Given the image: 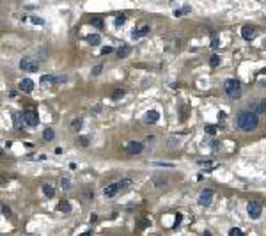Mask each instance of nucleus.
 I'll list each match as a JSON object with an SVG mask.
<instances>
[{"label":"nucleus","instance_id":"2","mask_svg":"<svg viewBox=\"0 0 266 236\" xmlns=\"http://www.w3.org/2000/svg\"><path fill=\"white\" fill-rule=\"evenodd\" d=\"M224 89H225V92H227V96H229L231 99H238V98L241 96V83H239L238 80H234V78L225 80Z\"/></svg>","mask_w":266,"mask_h":236},{"label":"nucleus","instance_id":"23","mask_svg":"<svg viewBox=\"0 0 266 236\" xmlns=\"http://www.w3.org/2000/svg\"><path fill=\"white\" fill-rule=\"evenodd\" d=\"M123 96H124V91H123V89H116V91L112 92V99H116V101L121 99Z\"/></svg>","mask_w":266,"mask_h":236},{"label":"nucleus","instance_id":"1","mask_svg":"<svg viewBox=\"0 0 266 236\" xmlns=\"http://www.w3.org/2000/svg\"><path fill=\"white\" fill-rule=\"evenodd\" d=\"M236 124L239 130L243 132H254L257 124H259V119H257V114L250 112V110H241L236 117Z\"/></svg>","mask_w":266,"mask_h":236},{"label":"nucleus","instance_id":"9","mask_svg":"<svg viewBox=\"0 0 266 236\" xmlns=\"http://www.w3.org/2000/svg\"><path fill=\"white\" fill-rule=\"evenodd\" d=\"M119 190H121V181H116V183L106 185L105 190H103V194H105V197H114Z\"/></svg>","mask_w":266,"mask_h":236},{"label":"nucleus","instance_id":"29","mask_svg":"<svg viewBox=\"0 0 266 236\" xmlns=\"http://www.w3.org/2000/svg\"><path fill=\"white\" fill-rule=\"evenodd\" d=\"M181 220H183V215H181V213H177V215H176V222H174V229H177V227H179Z\"/></svg>","mask_w":266,"mask_h":236},{"label":"nucleus","instance_id":"8","mask_svg":"<svg viewBox=\"0 0 266 236\" xmlns=\"http://www.w3.org/2000/svg\"><path fill=\"white\" fill-rule=\"evenodd\" d=\"M142 149H144L142 142H137V140H130V142L126 144V153H128V155H139Z\"/></svg>","mask_w":266,"mask_h":236},{"label":"nucleus","instance_id":"14","mask_svg":"<svg viewBox=\"0 0 266 236\" xmlns=\"http://www.w3.org/2000/svg\"><path fill=\"white\" fill-rule=\"evenodd\" d=\"M130 53H131V46H128V45H123V46L117 48V57H119V59H124V57H128Z\"/></svg>","mask_w":266,"mask_h":236},{"label":"nucleus","instance_id":"36","mask_svg":"<svg viewBox=\"0 0 266 236\" xmlns=\"http://www.w3.org/2000/svg\"><path fill=\"white\" fill-rule=\"evenodd\" d=\"M66 80H68V76H64V75H60V76H57V78H55V83H64Z\"/></svg>","mask_w":266,"mask_h":236},{"label":"nucleus","instance_id":"6","mask_svg":"<svg viewBox=\"0 0 266 236\" xmlns=\"http://www.w3.org/2000/svg\"><path fill=\"white\" fill-rule=\"evenodd\" d=\"M21 119H23V123L27 126H37L39 124V116L34 110H25L23 114H21Z\"/></svg>","mask_w":266,"mask_h":236},{"label":"nucleus","instance_id":"11","mask_svg":"<svg viewBox=\"0 0 266 236\" xmlns=\"http://www.w3.org/2000/svg\"><path fill=\"white\" fill-rule=\"evenodd\" d=\"M158 119H160L158 110H147V112H146V116H144V123H147V124H154V123H158Z\"/></svg>","mask_w":266,"mask_h":236},{"label":"nucleus","instance_id":"10","mask_svg":"<svg viewBox=\"0 0 266 236\" xmlns=\"http://www.w3.org/2000/svg\"><path fill=\"white\" fill-rule=\"evenodd\" d=\"M241 37L247 39V41H252V39L256 37V29H254L252 25H245V27L241 29Z\"/></svg>","mask_w":266,"mask_h":236},{"label":"nucleus","instance_id":"43","mask_svg":"<svg viewBox=\"0 0 266 236\" xmlns=\"http://www.w3.org/2000/svg\"><path fill=\"white\" fill-rule=\"evenodd\" d=\"M98 220V215H91V222H96Z\"/></svg>","mask_w":266,"mask_h":236},{"label":"nucleus","instance_id":"33","mask_svg":"<svg viewBox=\"0 0 266 236\" xmlns=\"http://www.w3.org/2000/svg\"><path fill=\"white\" fill-rule=\"evenodd\" d=\"M30 21H32V23H37V25H43V23H44V20H43V18H37V16H32Z\"/></svg>","mask_w":266,"mask_h":236},{"label":"nucleus","instance_id":"32","mask_svg":"<svg viewBox=\"0 0 266 236\" xmlns=\"http://www.w3.org/2000/svg\"><path fill=\"white\" fill-rule=\"evenodd\" d=\"M124 20H126V16H124V14H119V16L116 18V25H117V27H119V25H123V23H124Z\"/></svg>","mask_w":266,"mask_h":236},{"label":"nucleus","instance_id":"35","mask_svg":"<svg viewBox=\"0 0 266 236\" xmlns=\"http://www.w3.org/2000/svg\"><path fill=\"white\" fill-rule=\"evenodd\" d=\"M112 52H114V48H112V46H105V48L101 50V53H103V55H108V53H112Z\"/></svg>","mask_w":266,"mask_h":236},{"label":"nucleus","instance_id":"15","mask_svg":"<svg viewBox=\"0 0 266 236\" xmlns=\"http://www.w3.org/2000/svg\"><path fill=\"white\" fill-rule=\"evenodd\" d=\"M43 194L46 195L48 199H50V197H53V195H55V188H53V185L44 183V185H43Z\"/></svg>","mask_w":266,"mask_h":236},{"label":"nucleus","instance_id":"7","mask_svg":"<svg viewBox=\"0 0 266 236\" xmlns=\"http://www.w3.org/2000/svg\"><path fill=\"white\" fill-rule=\"evenodd\" d=\"M213 195H215V192L211 188H206L201 192V195H199V204L201 206H209L211 201H213Z\"/></svg>","mask_w":266,"mask_h":236},{"label":"nucleus","instance_id":"19","mask_svg":"<svg viewBox=\"0 0 266 236\" xmlns=\"http://www.w3.org/2000/svg\"><path fill=\"white\" fill-rule=\"evenodd\" d=\"M91 199H94V192H92V188L85 186L83 188V201H91Z\"/></svg>","mask_w":266,"mask_h":236},{"label":"nucleus","instance_id":"38","mask_svg":"<svg viewBox=\"0 0 266 236\" xmlns=\"http://www.w3.org/2000/svg\"><path fill=\"white\" fill-rule=\"evenodd\" d=\"M2 213H4V217H9V215H11V209L4 204V206H2Z\"/></svg>","mask_w":266,"mask_h":236},{"label":"nucleus","instance_id":"40","mask_svg":"<svg viewBox=\"0 0 266 236\" xmlns=\"http://www.w3.org/2000/svg\"><path fill=\"white\" fill-rule=\"evenodd\" d=\"M211 48H215V50L218 48V39H213V43H211Z\"/></svg>","mask_w":266,"mask_h":236},{"label":"nucleus","instance_id":"22","mask_svg":"<svg viewBox=\"0 0 266 236\" xmlns=\"http://www.w3.org/2000/svg\"><path fill=\"white\" fill-rule=\"evenodd\" d=\"M229 236H245V234H243V231L238 229V227H231L229 229Z\"/></svg>","mask_w":266,"mask_h":236},{"label":"nucleus","instance_id":"41","mask_svg":"<svg viewBox=\"0 0 266 236\" xmlns=\"http://www.w3.org/2000/svg\"><path fill=\"white\" fill-rule=\"evenodd\" d=\"M225 117V112H218V119H224Z\"/></svg>","mask_w":266,"mask_h":236},{"label":"nucleus","instance_id":"24","mask_svg":"<svg viewBox=\"0 0 266 236\" xmlns=\"http://www.w3.org/2000/svg\"><path fill=\"white\" fill-rule=\"evenodd\" d=\"M204 132H206V133H209V135H215V133H216V126H215V124H206Z\"/></svg>","mask_w":266,"mask_h":236},{"label":"nucleus","instance_id":"34","mask_svg":"<svg viewBox=\"0 0 266 236\" xmlns=\"http://www.w3.org/2000/svg\"><path fill=\"white\" fill-rule=\"evenodd\" d=\"M78 142H80V146H83V147H87V146H89V139H87V137H80V139H78Z\"/></svg>","mask_w":266,"mask_h":236},{"label":"nucleus","instance_id":"17","mask_svg":"<svg viewBox=\"0 0 266 236\" xmlns=\"http://www.w3.org/2000/svg\"><path fill=\"white\" fill-rule=\"evenodd\" d=\"M39 83H41V85H52V83H55V76H52V75H43L41 80H39Z\"/></svg>","mask_w":266,"mask_h":236},{"label":"nucleus","instance_id":"30","mask_svg":"<svg viewBox=\"0 0 266 236\" xmlns=\"http://www.w3.org/2000/svg\"><path fill=\"white\" fill-rule=\"evenodd\" d=\"M199 165H202V167H206V169H213L215 167V162H199Z\"/></svg>","mask_w":266,"mask_h":236},{"label":"nucleus","instance_id":"3","mask_svg":"<svg viewBox=\"0 0 266 236\" xmlns=\"http://www.w3.org/2000/svg\"><path fill=\"white\" fill-rule=\"evenodd\" d=\"M249 110H250V112H254V114H257V116L264 114V112H266V99H262V98H256V99L249 105Z\"/></svg>","mask_w":266,"mask_h":236},{"label":"nucleus","instance_id":"25","mask_svg":"<svg viewBox=\"0 0 266 236\" xmlns=\"http://www.w3.org/2000/svg\"><path fill=\"white\" fill-rule=\"evenodd\" d=\"M60 186H62V190H69V188H71L69 179H68V178H62V179H60Z\"/></svg>","mask_w":266,"mask_h":236},{"label":"nucleus","instance_id":"26","mask_svg":"<svg viewBox=\"0 0 266 236\" xmlns=\"http://www.w3.org/2000/svg\"><path fill=\"white\" fill-rule=\"evenodd\" d=\"M209 64H211V68H216L218 64H220V57H218V55H213V57L209 59Z\"/></svg>","mask_w":266,"mask_h":236},{"label":"nucleus","instance_id":"37","mask_svg":"<svg viewBox=\"0 0 266 236\" xmlns=\"http://www.w3.org/2000/svg\"><path fill=\"white\" fill-rule=\"evenodd\" d=\"M130 185H131V179H123L121 181V188H128Z\"/></svg>","mask_w":266,"mask_h":236},{"label":"nucleus","instance_id":"13","mask_svg":"<svg viewBox=\"0 0 266 236\" xmlns=\"http://www.w3.org/2000/svg\"><path fill=\"white\" fill-rule=\"evenodd\" d=\"M20 89L23 91V92H32L34 91V82L30 78H23L20 82Z\"/></svg>","mask_w":266,"mask_h":236},{"label":"nucleus","instance_id":"27","mask_svg":"<svg viewBox=\"0 0 266 236\" xmlns=\"http://www.w3.org/2000/svg\"><path fill=\"white\" fill-rule=\"evenodd\" d=\"M153 165H156V167H174V163H170V162H154Z\"/></svg>","mask_w":266,"mask_h":236},{"label":"nucleus","instance_id":"31","mask_svg":"<svg viewBox=\"0 0 266 236\" xmlns=\"http://www.w3.org/2000/svg\"><path fill=\"white\" fill-rule=\"evenodd\" d=\"M91 23H92L94 27H99V29L103 27V21H101L99 18H92V20H91Z\"/></svg>","mask_w":266,"mask_h":236},{"label":"nucleus","instance_id":"4","mask_svg":"<svg viewBox=\"0 0 266 236\" xmlns=\"http://www.w3.org/2000/svg\"><path fill=\"white\" fill-rule=\"evenodd\" d=\"M37 68H39V64L32 57H23L20 60V69L21 71H37Z\"/></svg>","mask_w":266,"mask_h":236},{"label":"nucleus","instance_id":"21","mask_svg":"<svg viewBox=\"0 0 266 236\" xmlns=\"http://www.w3.org/2000/svg\"><path fill=\"white\" fill-rule=\"evenodd\" d=\"M82 123H83V121H82L80 117H76V119L71 121V128H73V130H80V128H82Z\"/></svg>","mask_w":266,"mask_h":236},{"label":"nucleus","instance_id":"18","mask_svg":"<svg viewBox=\"0 0 266 236\" xmlns=\"http://www.w3.org/2000/svg\"><path fill=\"white\" fill-rule=\"evenodd\" d=\"M59 211H62V213H71V204H69L68 201H60V202H59Z\"/></svg>","mask_w":266,"mask_h":236},{"label":"nucleus","instance_id":"42","mask_svg":"<svg viewBox=\"0 0 266 236\" xmlns=\"http://www.w3.org/2000/svg\"><path fill=\"white\" fill-rule=\"evenodd\" d=\"M78 236H91V231H85V232H82V234H78Z\"/></svg>","mask_w":266,"mask_h":236},{"label":"nucleus","instance_id":"39","mask_svg":"<svg viewBox=\"0 0 266 236\" xmlns=\"http://www.w3.org/2000/svg\"><path fill=\"white\" fill-rule=\"evenodd\" d=\"M101 69H103V66H101V64H98V66L92 69V75H99V73H101Z\"/></svg>","mask_w":266,"mask_h":236},{"label":"nucleus","instance_id":"44","mask_svg":"<svg viewBox=\"0 0 266 236\" xmlns=\"http://www.w3.org/2000/svg\"><path fill=\"white\" fill-rule=\"evenodd\" d=\"M204 236H211V232H209V231H206V232H204Z\"/></svg>","mask_w":266,"mask_h":236},{"label":"nucleus","instance_id":"5","mask_svg":"<svg viewBox=\"0 0 266 236\" xmlns=\"http://www.w3.org/2000/svg\"><path fill=\"white\" fill-rule=\"evenodd\" d=\"M247 213H249L250 218L257 220V218L261 217V213H262V208H261V204H259L257 201H250V202L247 204Z\"/></svg>","mask_w":266,"mask_h":236},{"label":"nucleus","instance_id":"45","mask_svg":"<svg viewBox=\"0 0 266 236\" xmlns=\"http://www.w3.org/2000/svg\"><path fill=\"white\" fill-rule=\"evenodd\" d=\"M29 236H36V234H29Z\"/></svg>","mask_w":266,"mask_h":236},{"label":"nucleus","instance_id":"12","mask_svg":"<svg viewBox=\"0 0 266 236\" xmlns=\"http://www.w3.org/2000/svg\"><path fill=\"white\" fill-rule=\"evenodd\" d=\"M149 32H151V27H149V25H142L140 29H137V30L131 32V37H133V39H140V37L147 36Z\"/></svg>","mask_w":266,"mask_h":236},{"label":"nucleus","instance_id":"16","mask_svg":"<svg viewBox=\"0 0 266 236\" xmlns=\"http://www.w3.org/2000/svg\"><path fill=\"white\" fill-rule=\"evenodd\" d=\"M85 41L89 43V45H92V46H98L101 43V37H99V34H91V36L85 37Z\"/></svg>","mask_w":266,"mask_h":236},{"label":"nucleus","instance_id":"20","mask_svg":"<svg viewBox=\"0 0 266 236\" xmlns=\"http://www.w3.org/2000/svg\"><path fill=\"white\" fill-rule=\"evenodd\" d=\"M53 137H55V132L52 130V128H46V130L43 132V139H44V140H52Z\"/></svg>","mask_w":266,"mask_h":236},{"label":"nucleus","instance_id":"28","mask_svg":"<svg viewBox=\"0 0 266 236\" xmlns=\"http://www.w3.org/2000/svg\"><path fill=\"white\" fill-rule=\"evenodd\" d=\"M149 225H151V222H149L147 218H142V220L139 222V227H140V229H146V227H149Z\"/></svg>","mask_w":266,"mask_h":236}]
</instances>
